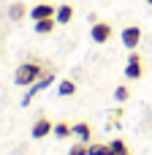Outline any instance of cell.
I'll return each instance as SVG.
<instances>
[{"label": "cell", "instance_id": "8992f818", "mask_svg": "<svg viewBox=\"0 0 152 155\" xmlns=\"http://www.w3.org/2000/svg\"><path fill=\"white\" fill-rule=\"evenodd\" d=\"M52 82H54V74H52V71H46V74H44V76H41V79H38V82L30 87V90H27V95H24V104H30V101H33V95H35V93H41V90H46Z\"/></svg>", "mask_w": 152, "mask_h": 155}, {"label": "cell", "instance_id": "277c9868", "mask_svg": "<svg viewBox=\"0 0 152 155\" xmlns=\"http://www.w3.org/2000/svg\"><path fill=\"white\" fill-rule=\"evenodd\" d=\"M49 134H54V123H52L49 117H38V120L33 123V128H30V136H33V139H46Z\"/></svg>", "mask_w": 152, "mask_h": 155}, {"label": "cell", "instance_id": "3957f363", "mask_svg": "<svg viewBox=\"0 0 152 155\" xmlns=\"http://www.w3.org/2000/svg\"><path fill=\"white\" fill-rule=\"evenodd\" d=\"M120 38H122V44H125V46L133 52V49L141 44V27H139V25H128V27H122Z\"/></svg>", "mask_w": 152, "mask_h": 155}, {"label": "cell", "instance_id": "2e32d148", "mask_svg": "<svg viewBox=\"0 0 152 155\" xmlns=\"http://www.w3.org/2000/svg\"><path fill=\"white\" fill-rule=\"evenodd\" d=\"M68 155H90V144H87V142H76V144L68 150Z\"/></svg>", "mask_w": 152, "mask_h": 155}, {"label": "cell", "instance_id": "ac0fdd59", "mask_svg": "<svg viewBox=\"0 0 152 155\" xmlns=\"http://www.w3.org/2000/svg\"><path fill=\"white\" fill-rule=\"evenodd\" d=\"M120 120H122V109H114V112H112V123H109V125H117Z\"/></svg>", "mask_w": 152, "mask_h": 155}, {"label": "cell", "instance_id": "8fae6325", "mask_svg": "<svg viewBox=\"0 0 152 155\" xmlns=\"http://www.w3.org/2000/svg\"><path fill=\"white\" fill-rule=\"evenodd\" d=\"M27 14H30V11L24 8V3H11V8H8V16H11L14 22H22Z\"/></svg>", "mask_w": 152, "mask_h": 155}, {"label": "cell", "instance_id": "5b68a950", "mask_svg": "<svg viewBox=\"0 0 152 155\" xmlns=\"http://www.w3.org/2000/svg\"><path fill=\"white\" fill-rule=\"evenodd\" d=\"M141 74H144V63H141V57L136 52H131V57L125 63V76L128 79H141Z\"/></svg>", "mask_w": 152, "mask_h": 155}, {"label": "cell", "instance_id": "d6986e66", "mask_svg": "<svg viewBox=\"0 0 152 155\" xmlns=\"http://www.w3.org/2000/svg\"><path fill=\"white\" fill-rule=\"evenodd\" d=\"M144 3H147V5H152V0H144Z\"/></svg>", "mask_w": 152, "mask_h": 155}, {"label": "cell", "instance_id": "30bf717a", "mask_svg": "<svg viewBox=\"0 0 152 155\" xmlns=\"http://www.w3.org/2000/svg\"><path fill=\"white\" fill-rule=\"evenodd\" d=\"M57 27V19L54 16H49V19H41V22H35V33L38 35H49L52 30Z\"/></svg>", "mask_w": 152, "mask_h": 155}, {"label": "cell", "instance_id": "e0dca14e", "mask_svg": "<svg viewBox=\"0 0 152 155\" xmlns=\"http://www.w3.org/2000/svg\"><path fill=\"white\" fill-rule=\"evenodd\" d=\"M90 155H112V150H109V144H90Z\"/></svg>", "mask_w": 152, "mask_h": 155}, {"label": "cell", "instance_id": "4fadbf2b", "mask_svg": "<svg viewBox=\"0 0 152 155\" xmlns=\"http://www.w3.org/2000/svg\"><path fill=\"white\" fill-rule=\"evenodd\" d=\"M57 93H60L63 98H68V95H73V93H76V82H73V79H63V82L57 84Z\"/></svg>", "mask_w": 152, "mask_h": 155}, {"label": "cell", "instance_id": "ffe728a7", "mask_svg": "<svg viewBox=\"0 0 152 155\" xmlns=\"http://www.w3.org/2000/svg\"><path fill=\"white\" fill-rule=\"evenodd\" d=\"M150 128H152V123H150Z\"/></svg>", "mask_w": 152, "mask_h": 155}, {"label": "cell", "instance_id": "7c38bea8", "mask_svg": "<svg viewBox=\"0 0 152 155\" xmlns=\"http://www.w3.org/2000/svg\"><path fill=\"white\" fill-rule=\"evenodd\" d=\"M109 150H112V155H131L125 139H112V142H109Z\"/></svg>", "mask_w": 152, "mask_h": 155}, {"label": "cell", "instance_id": "52a82bcc", "mask_svg": "<svg viewBox=\"0 0 152 155\" xmlns=\"http://www.w3.org/2000/svg\"><path fill=\"white\" fill-rule=\"evenodd\" d=\"M54 5H49V3H38V5H33L30 8V19L33 22H41V19H49V16H54Z\"/></svg>", "mask_w": 152, "mask_h": 155}, {"label": "cell", "instance_id": "6da1fadb", "mask_svg": "<svg viewBox=\"0 0 152 155\" xmlns=\"http://www.w3.org/2000/svg\"><path fill=\"white\" fill-rule=\"evenodd\" d=\"M41 76H44V65H41L38 60H27V63H22V65L16 68L14 82H16L19 87H33Z\"/></svg>", "mask_w": 152, "mask_h": 155}, {"label": "cell", "instance_id": "7a4b0ae2", "mask_svg": "<svg viewBox=\"0 0 152 155\" xmlns=\"http://www.w3.org/2000/svg\"><path fill=\"white\" fill-rule=\"evenodd\" d=\"M112 35H114V27H112L109 22H95L92 30H90V38H92L95 44H109Z\"/></svg>", "mask_w": 152, "mask_h": 155}, {"label": "cell", "instance_id": "ba28073f", "mask_svg": "<svg viewBox=\"0 0 152 155\" xmlns=\"http://www.w3.org/2000/svg\"><path fill=\"white\" fill-rule=\"evenodd\" d=\"M54 19H57V25H68V22L73 19V5H71V3H63V5H57V11H54Z\"/></svg>", "mask_w": 152, "mask_h": 155}, {"label": "cell", "instance_id": "9c48e42d", "mask_svg": "<svg viewBox=\"0 0 152 155\" xmlns=\"http://www.w3.org/2000/svg\"><path fill=\"white\" fill-rule=\"evenodd\" d=\"M73 136H76L79 142H87V144H90V139H92V125H90V123H73Z\"/></svg>", "mask_w": 152, "mask_h": 155}, {"label": "cell", "instance_id": "9a60e30c", "mask_svg": "<svg viewBox=\"0 0 152 155\" xmlns=\"http://www.w3.org/2000/svg\"><path fill=\"white\" fill-rule=\"evenodd\" d=\"M114 98H117L120 104H125V101L131 98V87H128V84H117V90H114Z\"/></svg>", "mask_w": 152, "mask_h": 155}, {"label": "cell", "instance_id": "5bb4252c", "mask_svg": "<svg viewBox=\"0 0 152 155\" xmlns=\"http://www.w3.org/2000/svg\"><path fill=\"white\" fill-rule=\"evenodd\" d=\"M54 136H57V139L73 136V125H68V123H54Z\"/></svg>", "mask_w": 152, "mask_h": 155}]
</instances>
